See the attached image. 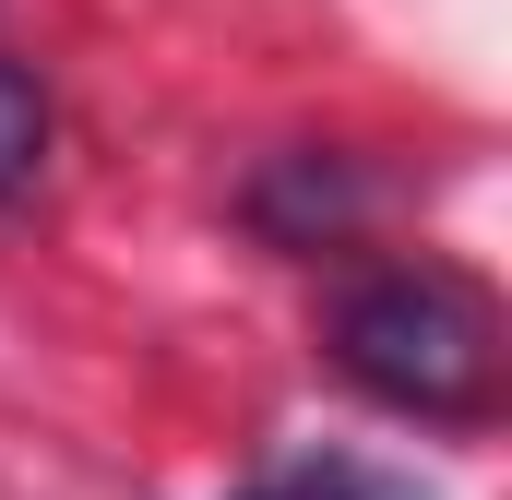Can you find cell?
I'll return each mask as SVG.
<instances>
[{
  "label": "cell",
  "instance_id": "6da1fadb",
  "mask_svg": "<svg viewBox=\"0 0 512 500\" xmlns=\"http://www.w3.org/2000/svg\"><path fill=\"white\" fill-rule=\"evenodd\" d=\"M334 370L393 417H477L501 393V310L453 262H382L334 298Z\"/></svg>",
  "mask_w": 512,
  "mask_h": 500
},
{
  "label": "cell",
  "instance_id": "7a4b0ae2",
  "mask_svg": "<svg viewBox=\"0 0 512 500\" xmlns=\"http://www.w3.org/2000/svg\"><path fill=\"white\" fill-rule=\"evenodd\" d=\"M251 215H262V227H274L286 250H322V239H346V227L370 215V191H358L334 155H286V167H274V179L251 191Z\"/></svg>",
  "mask_w": 512,
  "mask_h": 500
},
{
  "label": "cell",
  "instance_id": "3957f363",
  "mask_svg": "<svg viewBox=\"0 0 512 500\" xmlns=\"http://www.w3.org/2000/svg\"><path fill=\"white\" fill-rule=\"evenodd\" d=\"M239 500H441V489H417L405 465H370V453H298V465L251 477Z\"/></svg>",
  "mask_w": 512,
  "mask_h": 500
},
{
  "label": "cell",
  "instance_id": "277c9868",
  "mask_svg": "<svg viewBox=\"0 0 512 500\" xmlns=\"http://www.w3.org/2000/svg\"><path fill=\"white\" fill-rule=\"evenodd\" d=\"M36 167H48V96H36L24 60H0V203H12Z\"/></svg>",
  "mask_w": 512,
  "mask_h": 500
}]
</instances>
